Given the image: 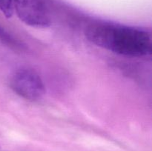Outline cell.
Instances as JSON below:
<instances>
[{
    "instance_id": "1",
    "label": "cell",
    "mask_w": 152,
    "mask_h": 151,
    "mask_svg": "<svg viewBox=\"0 0 152 151\" xmlns=\"http://www.w3.org/2000/svg\"><path fill=\"white\" fill-rule=\"evenodd\" d=\"M86 38L95 45L131 57H144L152 52L150 32L142 28L109 22H94L85 29Z\"/></svg>"
},
{
    "instance_id": "2",
    "label": "cell",
    "mask_w": 152,
    "mask_h": 151,
    "mask_svg": "<svg viewBox=\"0 0 152 151\" xmlns=\"http://www.w3.org/2000/svg\"><path fill=\"white\" fill-rule=\"evenodd\" d=\"M10 87L18 96L36 102L45 94V86L41 76L34 70L22 68L15 71L10 79Z\"/></svg>"
},
{
    "instance_id": "3",
    "label": "cell",
    "mask_w": 152,
    "mask_h": 151,
    "mask_svg": "<svg viewBox=\"0 0 152 151\" xmlns=\"http://www.w3.org/2000/svg\"><path fill=\"white\" fill-rule=\"evenodd\" d=\"M13 10L22 22L37 28L50 25L48 10L43 0H13Z\"/></svg>"
},
{
    "instance_id": "4",
    "label": "cell",
    "mask_w": 152,
    "mask_h": 151,
    "mask_svg": "<svg viewBox=\"0 0 152 151\" xmlns=\"http://www.w3.org/2000/svg\"><path fill=\"white\" fill-rule=\"evenodd\" d=\"M0 41L9 47L16 50L22 49V44L18 39L15 38L10 33H9L4 28L0 25Z\"/></svg>"
},
{
    "instance_id": "5",
    "label": "cell",
    "mask_w": 152,
    "mask_h": 151,
    "mask_svg": "<svg viewBox=\"0 0 152 151\" xmlns=\"http://www.w3.org/2000/svg\"><path fill=\"white\" fill-rule=\"evenodd\" d=\"M0 11L6 18H10L13 14V0H0Z\"/></svg>"
}]
</instances>
